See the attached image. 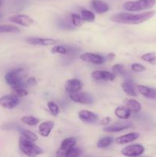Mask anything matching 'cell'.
<instances>
[{"mask_svg": "<svg viewBox=\"0 0 156 157\" xmlns=\"http://www.w3.org/2000/svg\"><path fill=\"white\" fill-rule=\"evenodd\" d=\"M70 100L73 102L79 103L81 104H91L93 103V98L91 94L87 92H76V93L69 94Z\"/></svg>", "mask_w": 156, "mask_h": 157, "instance_id": "5b68a950", "label": "cell"}, {"mask_svg": "<svg viewBox=\"0 0 156 157\" xmlns=\"http://www.w3.org/2000/svg\"><path fill=\"white\" fill-rule=\"evenodd\" d=\"M2 130H22L21 126L19 124H16V123H6V124H2L0 127Z\"/></svg>", "mask_w": 156, "mask_h": 157, "instance_id": "4dcf8cb0", "label": "cell"}, {"mask_svg": "<svg viewBox=\"0 0 156 157\" xmlns=\"http://www.w3.org/2000/svg\"><path fill=\"white\" fill-rule=\"evenodd\" d=\"M122 88L123 91L128 96L130 97H136L137 93H136V87H135L134 83L132 80H126L122 84Z\"/></svg>", "mask_w": 156, "mask_h": 157, "instance_id": "ffe728a7", "label": "cell"}, {"mask_svg": "<svg viewBox=\"0 0 156 157\" xmlns=\"http://www.w3.org/2000/svg\"><path fill=\"white\" fill-rule=\"evenodd\" d=\"M140 136L139 133H127V134L125 135H122V136H119L118 138L116 139V143L117 144H129V143L133 142V141L136 140Z\"/></svg>", "mask_w": 156, "mask_h": 157, "instance_id": "e0dca14e", "label": "cell"}, {"mask_svg": "<svg viewBox=\"0 0 156 157\" xmlns=\"http://www.w3.org/2000/svg\"><path fill=\"white\" fill-rule=\"evenodd\" d=\"M131 113L129 109L127 108L125 106H121V107H118L115 110V115L118 118L121 120H127L131 116Z\"/></svg>", "mask_w": 156, "mask_h": 157, "instance_id": "7402d4cb", "label": "cell"}, {"mask_svg": "<svg viewBox=\"0 0 156 157\" xmlns=\"http://www.w3.org/2000/svg\"><path fill=\"white\" fill-rule=\"evenodd\" d=\"M81 17L84 21H89V22H93L95 21V15L90 10L87 9H83L80 12Z\"/></svg>", "mask_w": 156, "mask_h": 157, "instance_id": "484cf974", "label": "cell"}, {"mask_svg": "<svg viewBox=\"0 0 156 157\" xmlns=\"http://www.w3.org/2000/svg\"><path fill=\"white\" fill-rule=\"evenodd\" d=\"M138 90L145 98L148 99L156 100V89L144 85H137Z\"/></svg>", "mask_w": 156, "mask_h": 157, "instance_id": "d6986e66", "label": "cell"}, {"mask_svg": "<svg viewBox=\"0 0 156 157\" xmlns=\"http://www.w3.org/2000/svg\"><path fill=\"white\" fill-rule=\"evenodd\" d=\"M145 67L142 64H139V63H134L131 65V70L132 71L138 72V73H140V72H143L145 71Z\"/></svg>", "mask_w": 156, "mask_h": 157, "instance_id": "d590c367", "label": "cell"}, {"mask_svg": "<svg viewBox=\"0 0 156 157\" xmlns=\"http://www.w3.org/2000/svg\"><path fill=\"white\" fill-rule=\"evenodd\" d=\"M156 0H136L128 1L123 4V9L128 12H140L150 9L154 6Z\"/></svg>", "mask_w": 156, "mask_h": 157, "instance_id": "7a4b0ae2", "label": "cell"}, {"mask_svg": "<svg viewBox=\"0 0 156 157\" xmlns=\"http://www.w3.org/2000/svg\"><path fill=\"white\" fill-rule=\"evenodd\" d=\"M54 127V121H45L40 124L38 127V131H39L40 135L44 137H47L50 135V132L53 130Z\"/></svg>", "mask_w": 156, "mask_h": 157, "instance_id": "ac0fdd59", "label": "cell"}, {"mask_svg": "<svg viewBox=\"0 0 156 157\" xmlns=\"http://www.w3.org/2000/svg\"><path fill=\"white\" fill-rule=\"evenodd\" d=\"M124 104L127 108L129 109L132 113H138L142 109V105H141L140 103L135 99L125 100Z\"/></svg>", "mask_w": 156, "mask_h": 157, "instance_id": "44dd1931", "label": "cell"}, {"mask_svg": "<svg viewBox=\"0 0 156 157\" xmlns=\"http://www.w3.org/2000/svg\"><path fill=\"white\" fill-rule=\"evenodd\" d=\"M71 21L72 24L76 27H80L84 23V20L83 19L82 17L75 13L71 14Z\"/></svg>", "mask_w": 156, "mask_h": 157, "instance_id": "d6a6232c", "label": "cell"}, {"mask_svg": "<svg viewBox=\"0 0 156 157\" xmlns=\"http://www.w3.org/2000/svg\"><path fill=\"white\" fill-rule=\"evenodd\" d=\"M23 73L22 68H15L9 71L5 76V80L6 83L11 87H16V86H25L23 82L21 74Z\"/></svg>", "mask_w": 156, "mask_h": 157, "instance_id": "277c9868", "label": "cell"}, {"mask_svg": "<svg viewBox=\"0 0 156 157\" xmlns=\"http://www.w3.org/2000/svg\"><path fill=\"white\" fill-rule=\"evenodd\" d=\"M56 24L58 27L62 29H64V30H71V29H73L71 25L69 22H67V21H65L64 18H58L56 21Z\"/></svg>", "mask_w": 156, "mask_h": 157, "instance_id": "1f68e13d", "label": "cell"}, {"mask_svg": "<svg viewBox=\"0 0 156 157\" xmlns=\"http://www.w3.org/2000/svg\"><path fill=\"white\" fill-rule=\"evenodd\" d=\"M9 20L23 27H29L34 24V20L30 16L26 15H16L9 17Z\"/></svg>", "mask_w": 156, "mask_h": 157, "instance_id": "30bf717a", "label": "cell"}, {"mask_svg": "<svg viewBox=\"0 0 156 157\" xmlns=\"http://www.w3.org/2000/svg\"><path fill=\"white\" fill-rule=\"evenodd\" d=\"M113 140H114V139L112 136H104L97 142V147L100 149L106 148L113 144Z\"/></svg>", "mask_w": 156, "mask_h": 157, "instance_id": "cb8c5ba5", "label": "cell"}, {"mask_svg": "<svg viewBox=\"0 0 156 157\" xmlns=\"http://www.w3.org/2000/svg\"><path fill=\"white\" fill-rule=\"evenodd\" d=\"M141 59L144 61L150 63V64H155L156 63V54L154 52H148L141 56Z\"/></svg>", "mask_w": 156, "mask_h": 157, "instance_id": "f1b7e54d", "label": "cell"}, {"mask_svg": "<svg viewBox=\"0 0 156 157\" xmlns=\"http://www.w3.org/2000/svg\"><path fill=\"white\" fill-rule=\"evenodd\" d=\"M20 99L14 94L5 95L0 98V106L6 109H13L19 104Z\"/></svg>", "mask_w": 156, "mask_h": 157, "instance_id": "ba28073f", "label": "cell"}, {"mask_svg": "<svg viewBox=\"0 0 156 157\" xmlns=\"http://www.w3.org/2000/svg\"><path fill=\"white\" fill-rule=\"evenodd\" d=\"M25 86H16V87H12V94L21 98V97H25L28 95V91L25 90Z\"/></svg>", "mask_w": 156, "mask_h": 157, "instance_id": "d4e9b609", "label": "cell"}, {"mask_svg": "<svg viewBox=\"0 0 156 157\" xmlns=\"http://www.w3.org/2000/svg\"><path fill=\"white\" fill-rule=\"evenodd\" d=\"M92 78L96 81H112L116 78V74L113 72H109L106 71H95L92 73Z\"/></svg>", "mask_w": 156, "mask_h": 157, "instance_id": "8fae6325", "label": "cell"}, {"mask_svg": "<svg viewBox=\"0 0 156 157\" xmlns=\"http://www.w3.org/2000/svg\"><path fill=\"white\" fill-rule=\"evenodd\" d=\"M81 154V150L76 147H73L70 150H69L68 153L66 154V157H76L79 156Z\"/></svg>", "mask_w": 156, "mask_h": 157, "instance_id": "8d00e7d4", "label": "cell"}, {"mask_svg": "<svg viewBox=\"0 0 156 157\" xmlns=\"http://www.w3.org/2000/svg\"><path fill=\"white\" fill-rule=\"evenodd\" d=\"M76 144V139L75 137L65 138L61 143V145L57 151V156H66L69 150L75 147Z\"/></svg>", "mask_w": 156, "mask_h": 157, "instance_id": "8992f818", "label": "cell"}, {"mask_svg": "<svg viewBox=\"0 0 156 157\" xmlns=\"http://www.w3.org/2000/svg\"><path fill=\"white\" fill-rule=\"evenodd\" d=\"M52 54H61V55H67L68 53V49L67 47H64L62 45L54 46L50 50Z\"/></svg>", "mask_w": 156, "mask_h": 157, "instance_id": "e575fe53", "label": "cell"}, {"mask_svg": "<svg viewBox=\"0 0 156 157\" xmlns=\"http://www.w3.org/2000/svg\"><path fill=\"white\" fill-rule=\"evenodd\" d=\"M79 118L82 122L86 124H93L98 120V115L93 112L87 110H82L78 113Z\"/></svg>", "mask_w": 156, "mask_h": 157, "instance_id": "5bb4252c", "label": "cell"}, {"mask_svg": "<svg viewBox=\"0 0 156 157\" xmlns=\"http://www.w3.org/2000/svg\"><path fill=\"white\" fill-rule=\"evenodd\" d=\"M21 121L28 126H35L39 123L40 120L33 116H24L21 118Z\"/></svg>", "mask_w": 156, "mask_h": 157, "instance_id": "4316f807", "label": "cell"}, {"mask_svg": "<svg viewBox=\"0 0 156 157\" xmlns=\"http://www.w3.org/2000/svg\"><path fill=\"white\" fill-rule=\"evenodd\" d=\"M112 70H113V73H115L116 75H122L123 77H125L128 75V71L125 70V67H124V66L122 64H116L112 67Z\"/></svg>", "mask_w": 156, "mask_h": 157, "instance_id": "83f0119b", "label": "cell"}, {"mask_svg": "<svg viewBox=\"0 0 156 157\" xmlns=\"http://www.w3.org/2000/svg\"><path fill=\"white\" fill-rule=\"evenodd\" d=\"M18 146L21 151L28 156H36L43 153V150L34 144L33 141L29 140L21 136L18 141Z\"/></svg>", "mask_w": 156, "mask_h": 157, "instance_id": "3957f363", "label": "cell"}, {"mask_svg": "<svg viewBox=\"0 0 156 157\" xmlns=\"http://www.w3.org/2000/svg\"><path fill=\"white\" fill-rule=\"evenodd\" d=\"M21 136L23 137L26 138V139L29 140H32L33 142H35V141L38 140V136L35 134V133H33L32 131L28 130H21Z\"/></svg>", "mask_w": 156, "mask_h": 157, "instance_id": "f546056e", "label": "cell"}, {"mask_svg": "<svg viewBox=\"0 0 156 157\" xmlns=\"http://www.w3.org/2000/svg\"><path fill=\"white\" fill-rule=\"evenodd\" d=\"M145 152V147L141 144H133L125 147L121 151L122 155L125 156L134 157L142 155Z\"/></svg>", "mask_w": 156, "mask_h": 157, "instance_id": "52a82bcc", "label": "cell"}, {"mask_svg": "<svg viewBox=\"0 0 156 157\" xmlns=\"http://www.w3.org/2000/svg\"><path fill=\"white\" fill-rule=\"evenodd\" d=\"M20 29L12 25H0V33H16L19 32Z\"/></svg>", "mask_w": 156, "mask_h": 157, "instance_id": "603a6c76", "label": "cell"}, {"mask_svg": "<svg viewBox=\"0 0 156 157\" xmlns=\"http://www.w3.org/2000/svg\"><path fill=\"white\" fill-rule=\"evenodd\" d=\"M83 84L79 79L73 78V79L68 80L66 83L65 90L68 94L76 93L80 91L82 89Z\"/></svg>", "mask_w": 156, "mask_h": 157, "instance_id": "9a60e30c", "label": "cell"}, {"mask_svg": "<svg viewBox=\"0 0 156 157\" xmlns=\"http://www.w3.org/2000/svg\"><path fill=\"white\" fill-rule=\"evenodd\" d=\"M112 121V118L110 117H106L103 118V119L100 122V124H102V125H108L109 124H110V121Z\"/></svg>", "mask_w": 156, "mask_h": 157, "instance_id": "f35d334b", "label": "cell"}, {"mask_svg": "<svg viewBox=\"0 0 156 157\" xmlns=\"http://www.w3.org/2000/svg\"><path fill=\"white\" fill-rule=\"evenodd\" d=\"M82 61H86V62L92 63L94 64H102L105 62L106 58L105 57L102 56L100 55H96V54L90 53V52H87V53H84L80 56Z\"/></svg>", "mask_w": 156, "mask_h": 157, "instance_id": "9c48e42d", "label": "cell"}, {"mask_svg": "<svg viewBox=\"0 0 156 157\" xmlns=\"http://www.w3.org/2000/svg\"><path fill=\"white\" fill-rule=\"evenodd\" d=\"M26 42L32 45H41V46H50L54 45L57 44V41L53 38H28L25 39Z\"/></svg>", "mask_w": 156, "mask_h": 157, "instance_id": "7c38bea8", "label": "cell"}, {"mask_svg": "<svg viewBox=\"0 0 156 157\" xmlns=\"http://www.w3.org/2000/svg\"><path fill=\"white\" fill-rule=\"evenodd\" d=\"M2 14L0 13V18H2Z\"/></svg>", "mask_w": 156, "mask_h": 157, "instance_id": "60d3db41", "label": "cell"}, {"mask_svg": "<svg viewBox=\"0 0 156 157\" xmlns=\"http://www.w3.org/2000/svg\"><path fill=\"white\" fill-rule=\"evenodd\" d=\"M115 57H116V55H115L114 53H109L108 59L110 60V61H112V60H113Z\"/></svg>", "mask_w": 156, "mask_h": 157, "instance_id": "ab89813d", "label": "cell"}, {"mask_svg": "<svg viewBox=\"0 0 156 157\" xmlns=\"http://www.w3.org/2000/svg\"><path fill=\"white\" fill-rule=\"evenodd\" d=\"M155 12L154 11L142 12L139 14H132L128 12H119L111 17V21L119 24L139 25L146 21L152 18Z\"/></svg>", "mask_w": 156, "mask_h": 157, "instance_id": "6da1fadb", "label": "cell"}, {"mask_svg": "<svg viewBox=\"0 0 156 157\" xmlns=\"http://www.w3.org/2000/svg\"><path fill=\"white\" fill-rule=\"evenodd\" d=\"M0 5H1V0H0Z\"/></svg>", "mask_w": 156, "mask_h": 157, "instance_id": "b9f144b4", "label": "cell"}, {"mask_svg": "<svg viewBox=\"0 0 156 157\" xmlns=\"http://www.w3.org/2000/svg\"><path fill=\"white\" fill-rule=\"evenodd\" d=\"M47 107H48V109L51 115H53L54 117L58 116L60 112V108L56 103H54V101H49L47 103Z\"/></svg>", "mask_w": 156, "mask_h": 157, "instance_id": "836d02e7", "label": "cell"}, {"mask_svg": "<svg viewBox=\"0 0 156 157\" xmlns=\"http://www.w3.org/2000/svg\"><path fill=\"white\" fill-rule=\"evenodd\" d=\"M90 6L92 9L97 14L106 13L110 9V6L102 0H91Z\"/></svg>", "mask_w": 156, "mask_h": 157, "instance_id": "2e32d148", "label": "cell"}, {"mask_svg": "<svg viewBox=\"0 0 156 157\" xmlns=\"http://www.w3.org/2000/svg\"><path fill=\"white\" fill-rule=\"evenodd\" d=\"M132 126V123L128 122H128L116 123L113 125H106V127L103 128V131L106 133H117V132H120L130 128Z\"/></svg>", "mask_w": 156, "mask_h": 157, "instance_id": "4fadbf2b", "label": "cell"}, {"mask_svg": "<svg viewBox=\"0 0 156 157\" xmlns=\"http://www.w3.org/2000/svg\"><path fill=\"white\" fill-rule=\"evenodd\" d=\"M37 84V81L35 78L32 77V78H29V79L28 80L27 82H26V85L27 86H34Z\"/></svg>", "mask_w": 156, "mask_h": 157, "instance_id": "74e56055", "label": "cell"}]
</instances>
